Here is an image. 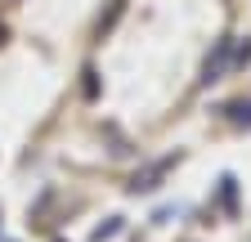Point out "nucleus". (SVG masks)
<instances>
[{
  "mask_svg": "<svg viewBox=\"0 0 251 242\" xmlns=\"http://www.w3.org/2000/svg\"><path fill=\"white\" fill-rule=\"evenodd\" d=\"M229 121H233V126H251V99L229 103Z\"/></svg>",
  "mask_w": 251,
  "mask_h": 242,
  "instance_id": "3",
  "label": "nucleus"
},
{
  "mask_svg": "<svg viewBox=\"0 0 251 242\" xmlns=\"http://www.w3.org/2000/svg\"><path fill=\"white\" fill-rule=\"evenodd\" d=\"M171 166H175V157H157V162H148V166L135 175V184H130V189H135V193H152L157 184H162V175H166Z\"/></svg>",
  "mask_w": 251,
  "mask_h": 242,
  "instance_id": "2",
  "label": "nucleus"
},
{
  "mask_svg": "<svg viewBox=\"0 0 251 242\" xmlns=\"http://www.w3.org/2000/svg\"><path fill=\"white\" fill-rule=\"evenodd\" d=\"M117 229H121V224H117V220H112V224H103V229H94V238H99V242H103V238H112V233H117Z\"/></svg>",
  "mask_w": 251,
  "mask_h": 242,
  "instance_id": "4",
  "label": "nucleus"
},
{
  "mask_svg": "<svg viewBox=\"0 0 251 242\" xmlns=\"http://www.w3.org/2000/svg\"><path fill=\"white\" fill-rule=\"evenodd\" d=\"M225 72H233V41H220L215 54L206 58V68H202V81H220Z\"/></svg>",
  "mask_w": 251,
  "mask_h": 242,
  "instance_id": "1",
  "label": "nucleus"
}]
</instances>
